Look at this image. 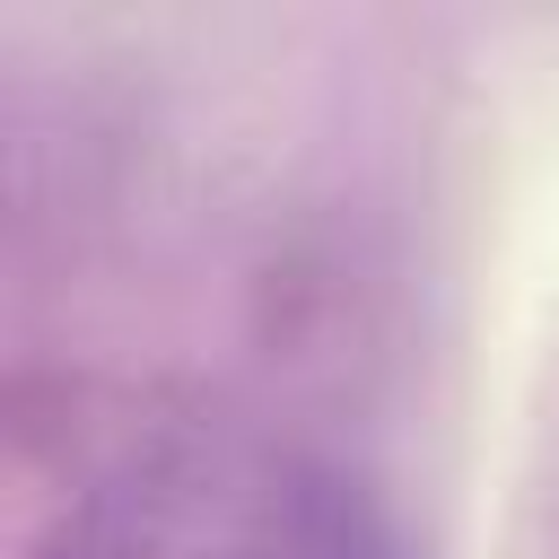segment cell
<instances>
[{"instance_id":"6da1fadb","label":"cell","mask_w":559,"mask_h":559,"mask_svg":"<svg viewBox=\"0 0 559 559\" xmlns=\"http://www.w3.org/2000/svg\"><path fill=\"white\" fill-rule=\"evenodd\" d=\"M35 559H402V533L384 498L306 437L166 419L61 498Z\"/></svg>"}]
</instances>
